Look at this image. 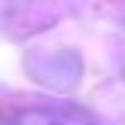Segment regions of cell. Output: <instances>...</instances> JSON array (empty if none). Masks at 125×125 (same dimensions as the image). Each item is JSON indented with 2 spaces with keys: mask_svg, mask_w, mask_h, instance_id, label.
<instances>
[{
  "mask_svg": "<svg viewBox=\"0 0 125 125\" xmlns=\"http://www.w3.org/2000/svg\"><path fill=\"white\" fill-rule=\"evenodd\" d=\"M15 125H98V119L70 104H31L15 113Z\"/></svg>",
  "mask_w": 125,
  "mask_h": 125,
  "instance_id": "obj_1",
  "label": "cell"
}]
</instances>
